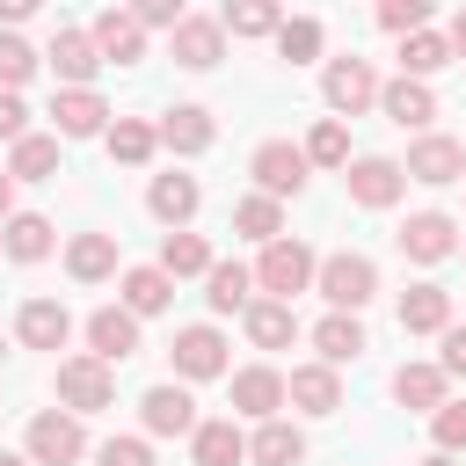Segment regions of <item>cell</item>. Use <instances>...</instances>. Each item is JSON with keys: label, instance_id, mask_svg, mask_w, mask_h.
<instances>
[{"label": "cell", "instance_id": "obj_25", "mask_svg": "<svg viewBox=\"0 0 466 466\" xmlns=\"http://www.w3.org/2000/svg\"><path fill=\"white\" fill-rule=\"evenodd\" d=\"M189 459H197V466H240V459H248V437L233 430V415L197 422V430H189Z\"/></svg>", "mask_w": 466, "mask_h": 466}, {"label": "cell", "instance_id": "obj_24", "mask_svg": "<svg viewBox=\"0 0 466 466\" xmlns=\"http://www.w3.org/2000/svg\"><path fill=\"white\" fill-rule=\"evenodd\" d=\"M313 350H320V364H357V357L371 350V335H364L357 313H328V320L313 328Z\"/></svg>", "mask_w": 466, "mask_h": 466}, {"label": "cell", "instance_id": "obj_20", "mask_svg": "<svg viewBox=\"0 0 466 466\" xmlns=\"http://www.w3.org/2000/svg\"><path fill=\"white\" fill-rule=\"evenodd\" d=\"M400 328L408 335H444L451 328V291L444 284H408L400 291Z\"/></svg>", "mask_w": 466, "mask_h": 466}, {"label": "cell", "instance_id": "obj_44", "mask_svg": "<svg viewBox=\"0 0 466 466\" xmlns=\"http://www.w3.org/2000/svg\"><path fill=\"white\" fill-rule=\"evenodd\" d=\"M95 466H153V444H146V437H109V444L95 451Z\"/></svg>", "mask_w": 466, "mask_h": 466}, {"label": "cell", "instance_id": "obj_21", "mask_svg": "<svg viewBox=\"0 0 466 466\" xmlns=\"http://www.w3.org/2000/svg\"><path fill=\"white\" fill-rule=\"evenodd\" d=\"M15 335H22L29 350H66V335H73V313H66L58 299H29V306L15 313Z\"/></svg>", "mask_w": 466, "mask_h": 466}, {"label": "cell", "instance_id": "obj_46", "mask_svg": "<svg viewBox=\"0 0 466 466\" xmlns=\"http://www.w3.org/2000/svg\"><path fill=\"white\" fill-rule=\"evenodd\" d=\"M131 15H138L146 29H175V22H182V0H131Z\"/></svg>", "mask_w": 466, "mask_h": 466}, {"label": "cell", "instance_id": "obj_51", "mask_svg": "<svg viewBox=\"0 0 466 466\" xmlns=\"http://www.w3.org/2000/svg\"><path fill=\"white\" fill-rule=\"evenodd\" d=\"M0 466H36V459H29V451H22V459H15V451H0Z\"/></svg>", "mask_w": 466, "mask_h": 466}, {"label": "cell", "instance_id": "obj_8", "mask_svg": "<svg viewBox=\"0 0 466 466\" xmlns=\"http://www.w3.org/2000/svg\"><path fill=\"white\" fill-rule=\"evenodd\" d=\"M255 182H262V197H299L306 189V146H291V138H269V146H255Z\"/></svg>", "mask_w": 466, "mask_h": 466}, {"label": "cell", "instance_id": "obj_6", "mask_svg": "<svg viewBox=\"0 0 466 466\" xmlns=\"http://www.w3.org/2000/svg\"><path fill=\"white\" fill-rule=\"evenodd\" d=\"M167 44H175V66L211 73V66L226 58V22H218V15H182V22L167 29Z\"/></svg>", "mask_w": 466, "mask_h": 466}, {"label": "cell", "instance_id": "obj_4", "mask_svg": "<svg viewBox=\"0 0 466 466\" xmlns=\"http://www.w3.org/2000/svg\"><path fill=\"white\" fill-rule=\"evenodd\" d=\"M320 102H328L335 116H357V109L379 102V73H371L357 51H342V58H328V73H320Z\"/></svg>", "mask_w": 466, "mask_h": 466}, {"label": "cell", "instance_id": "obj_3", "mask_svg": "<svg viewBox=\"0 0 466 466\" xmlns=\"http://www.w3.org/2000/svg\"><path fill=\"white\" fill-rule=\"evenodd\" d=\"M58 400H66L73 415H102V408L116 400V364H102V357H66V364H58Z\"/></svg>", "mask_w": 466, "mask_h": 466}, {"label": "cell", "instance_id": "obj_15", "mask_svg": "<svg viewBox=\"0 0 466 466\" xmlns=\"http://www.w3.org/2000/svg\"><path fill=\"white\" fill-rule=\"evenodd\" d=\"M379 109H386L400 131H430V124H437V95H430V80H408V73L379 87Z\"/></svg>", "mask_w": 466, "mask_h": 466}, {"label": "cell", "instance_id": "obj_13", "mask_svg": "<svg viewBox=\"0 0 466 466\" xmlns=\"http://www.w3.org/2000/svg\"><path fill=\"white\" fill-rule=\"evenodd\" d=\"M167 357H175V379H218V371H226V335L197 320V328H182V335H175V350H167Z\"/></svg>", "mask_w": 466, "mask_h": 466}, {"label": "cell", "instance_id": "obj_33", "mask_svg": "<svg viewBox=\"0 0 466 466\" xmlns=\"http://www.w3.org/2000/svg\"><path fill=\"white\" fill-rule=\"evenodd\" d=\"M248 459H255V466H299V459H306V437H299L291 422H277V415H269V422L248 437Z\"/></svg>", "mask_w": 466, "mask_h": 466}, {"label": "cell", "instance_id": "obj_17", "mask_svg": "<svg viewBox=\"0 0 466 466\" xmlns=\"http://www.w3.org/2000/svg\"><path fill=\"white\" fill-rule=\"evenodd\" d=\"M284 400H291L299 415H335V408H342V379H335V364H299V371L284 379Z\"/></svg>", "mask_w": 466, "mask_h": 466}, {"label": "cell", "instance_id": "obj_16", "mask_svg": "<svg viewBox=\"0 0 466 466\" xmlns=\"http://www.w3.org/2000/svg\"><path fill=\"white\" fill-rule=\"evenodd\" d=\"M51 124H58V138H95V131H109V102L95 87H58Z\"/></svg>", "mask_w": 466, "mask_h": 466}, {"label": "cell", "instance_id": "obj_30", "mask_svg": "<svg viewBox=\"0 0 466 466\" xmlns=\"http://www.w3.org/2000/svg\"><path fill=\"white\" fill-rule=\"evenodd\" d=\"M66 269H73L80 284H102V277H116V233H73V248H66Z\"/></svg>", "mask_w": 466, "mask_h": 466}, {"label": "cell", "instance_id": "obj_27", "mask_svg": "<svg viewBox=\"0 0 466 466\" xmlns=\"http://www.w3.org/2000/svg\"><path fill=\"white\" fill-rule=\"evenodd\" d=\"M240 320H248V342H255V350H284V342L299 335V313H291V299H255Z\"/></svg>", "mask_w": 466, "mask_h": 466}, {"label": "cell", "instance_id": "obj_29", "mask_svg": "<svg viewBox=\"0 0 466 466\" xmlns=\"http://www.w3.org/2000/svg\"><path fill=\"white\" fill-rule=\"evenodd\" d=\"M0 255H15V262H44V255H51V218H44V211H15V218L0 226Z\"/></svg>", "mask_w": 466, "mask_h": 466}, {"label": "cell", "instance_id": "obj_36", "mask_svg": "<svg viewBox=\"0 0 466 466\" xmlns=\"http://www.w3.org/2000/svg\"><path fill=\"white\" fill-rule=\"evenodd\" d=\"M160 269H167V277H211V248H204V233H182V226H175V233L160 240Z\"/></svg>", "mask_w": 466, "mask_h": 466}, {"label": "cell", "instance_id": "obj_32", "mask_svg": "<svg viewBox=\"0 0 466 466\" xmlns=\"http://www.w3.org/2000/svg\"><path fill=\"white\" fill-rule=\"evenodd\" d=\"M102 146H109V160H124V167H146V160H153V146H160V124L116 116V124L102 131Z\"/></svg>", "mask_w": 466, "mask_h": 466}, {"label": "cell", "instance_id": "obj_54", "mask_svg": "<svg viewBox=\"0 0 466 466\" xmlns=\"http://www.w3.org/2000/svg\"><path fill=\"white\" fill-rule=\"evenodd\" d=\"M0 357H7V350H0Z\"/></svg>", "mask_w": 466, "mask_h": 466}, {"label": "cell", "instance_id": "obj_18", "mask_svg": "<svg viewBox=\"0 0 466 466\" xmlns=\"http://www.w3.org/2000/svg\"><path fill=\"white\" fill-rule=\"evenodd\" d=\"M44 58H51V73H58L66 87H87V80L102 73V51H95V36H87V29H58Z\"/></svg>", "mask_w": 466, "mask_h": 466}, {"label": "cell", "instance_id": "obj_7", "mask_svg": "<svg viewBox=\"0 0 466 466\" xmlns=\"http://www.w3.org/2000/svg\"><path fill=\"white\" fill-rule=\"evenodd\" d=\"M408 182H430V189L466 182V146H459V138H444V131H422V138L408 146Z\"/></svg>", "mask_w": 466, "mask_h": 466}, {"label": "cell", "instance_id": "obj_52", "mask_svg": "<svg viewBox=\"0 0 466 466\" xmlns=\"http://www.w3.org/2000/svg\"><path fill=\"white\" fill-rule=\"evenodd\" d=\"M422 466H451V451H437V459H422Z\"/></svg>", "mask_w": 466, "mask_h": 466}, {"label": "cell", "instance_id": "obj_49", "mask_svg": "<svg viewBox=\"0 0 466 466\" xmlns=\"http://www.w3.org/2000/svg\"><path fill=\"white\" fill-rule=\"evenodd\" d=\"M22 15H36V0H0V22H22Z\"/></svg>", "mask_w": 466, "mask_h": 466}, {"label": "cell", "instance_id": "obj_35", "mask_svg": "<svg viewBox=\"0 0 466 466\" xmlns=\"http://www.w3.org/2000/svg\"><path fill=\"white\" fill-rule=\"evenodd\" d=\"M7 175H15V182H51V175H58V138H44V131L15 138V153H7Z\"/></svg>", "mask_w": 466, "mask_h": 466}, {"label": "cell", "instance_id": "obj_40", "mask_svg": "<svg viewBox=\"0 0 466 466\" xmlns=\"http://www.w3.org/2000/svg\"><path fill=\"white\" fill-rule=\"evenodd\" d=\"M277 51H284L291 66H306V58H320V22H313V15H299V22H284V29H277Z\"/></svg>", "mask_w": 466, "mask_h": 466}, {"label": "cell", "instance_id": "obj_41", "mask_svg": "<svg viewBox=\"0 0 466 466\" xmlns=\"http://www.w3.org/2000/svg\"><path fill=\"white\" fill-rule=\"evenodd\" d=\"M29 73H36V51H29L15 29H0V87H22Z\"/></svg>", "mask_w": 466, "mask_h": 466}, {"label": "cell", "instance_id": "obj_12", "mask_svg": "<svg viewBox=\"0 0 466 466\" xmlns=\"http://www.w3.org/2000/svg\"><path fill=\"white\" fill-rule=\"evenodd\" d=\"M95 51H102V66H138L146 58V22L131 15V7H109V15H95Z\"/></svg>", "mask_w": 466, "mask_h": 466}, {"label": "cell", "instance_id": "obj_47", "mask_svg": "<svg viewBox=\"0 0 466 466\" xmlns=\"http://www.w3.org/2000/svg\"><path fill=\"white\" fill-rule=\"evenodd\" d=\"M444 371H451V379H466V328H459V320L444 328Z\"/></svg>", "mask_w": 466, "mask_h": 466}, {"label": "cell", "instance_id": "obj_14", "mask_svg": "<svg viewBox=\"0 0 466 466\" xmlns=\"http://www.w3.org/2000/svg\"><path fill=\"white\" fill-rule=\"evenodd\" d=\"M138 422H146V437H189V430H197V400H189L182 386H146Z\"/></svg>", "mask_w": 466, "mask_h": 466}, {"label": "cell", "instance_id": "obj_31", "mask_svg": "<svg viewBox=\"0 0 466 466\" xmlns=\"http://www.w3.org/2000/svg\"><path fill=\"white\" fill-rule=\"evenodd\" d=\"M204 299H211V313H248V306H255V269H240V262H211Z\"/></svg>", "mask_w": 466, "mask_h": 466}, {"label": "cell", "instance_id": "obj_1", "mask_svg": "<svg viewBox=\"0 0 466 466\" xmlns=\"http://www.w3.org/2000/svg\"><path fill=\"white\" fill-rule=\"evenodd\" d=\"M313 284H320V299H328L335 313H364V306L379 299V262L342 248V255H328V262H320V277H313Z\"/></svg>", "mask_w": 466, "mask_h": 466}, {"label": "cell", "instance_id": "obj_34", "mask_svg": "<svg viewBox=\"0 0 466 466\" xmlns=\"http://www.w3.org/2000/svg\"><path fill=\"white\" fill-rule=\"evenodd\" d=\"M444 66H451V36H437V29L400 36V73H408V80H430V73H444Z\"/></svg>", "mask_w": 466, "mask_h": 466}, {"label": "cell", "instance_id": "obj_22", "mask_svg": "<svg viewBox=\"0 0 466 466\" xmlns=\"http://www.w3.org/2000/svg\"><path fill=\"white\" fill-rule=\"evenodd\" d=\"M233 408H240V415H255V422H269V415L284 408V371H269V364L233 371Z\"/></svg>", "mask_w": 466, "mask_h": 466}, {"label": "cell", "instance_id": "obj_50", "mask_svg": "<svg viewBox=\"0 0 466 466\" xmlns=\"http://www.w3.org/2000/svg\"><path fill=\"white\" fill-rule=\"evenodd\" d=\"M444 36H451V51H459V58H466V7H459V15H451V29H444Z\"/></svg>", "mask_w": 466, "mask_h": 466}, {"label": "cell", "instance_id": "obj_2", "mask_svg": "<svg viewBox=\"0 0 466 466\" xmlns=\"http://www.w3.org/2000/svg\"><path fill=\"white\" fill-rule=\"evenodd\" d=\"M313 277H320V262H313V248H306V240H269V248H262V262H255V284H262L269 299H299Z\"/></svg>", "mask_w": 466, "mask_h": 466}, {"label": "cell", "instance_id": "obj_39", "mask_svg": "<svg viewBox=\"0 0 466 466\" xmlns=\"http://www.w3.org/2000/svg\"><path fill=\"white\" fill-rule=\"evenodd\" d=\"M306 160H313V167H350V131H342V116H320V124H313Z\"/></svg>", "mask_w": 466, "mask_h": 466}, {"label": "cell", "instance_id": "obj_45", "mask_svg": "<svg viewBox=\"0 0 466 466\" xmlns=\"http://www.w3.org/2000/svg\"><path fill=\"white\" fill-rule=\"evenodd\" d=\"M0 138L15 146V138H29V109H22V95L15 87H0Z\"/></svg>", "mask_w": 466, "mask_h": 466}, {"label": "cell", "instance_id": "obj_43", "mask_svg": "<svg viewBox=\"0 0 466 466\" xmlns=\"http://www.w3.org/2000/svg\"><path fill=\"white\" fill-rule=\"evenodd\" d=\"M430 437H437V451H466V400H444L430 415Z\"/></svg>", "mask_w": 466, "mask_h": 466}, {"label": "cell", "instance_id": "obj_53", "mask_svg": "<svg viewBox=\"0 0 466 466\" xmlns=\"http://www.w3.org/2000/svg\"><path fill=\"white\" fill-rule=\"evenodd\" d=\"M459 255H466V240H459Z\"/></svg>", "mask_w": 466, "mask_h": 466}, {"label": "cell", "instance_id": "obj_42", "mask_svg": "<svg viewBox=\"0 0 466 466\" xmlns=\"http://www.w3.org/2000/svg\"><path fill=\"white\" fill-rule=\"evenodd\" d=\"M430 7H437V0H379V29H393V36H415V29L430 22Z\"/></svg>", "mask_w": 466, "mask_h": 466}, {"label": "cell", "instance_id": "obj_9", "mask_svg": "<svg viewBox=\"0 0 466 466\" xmlns=\"http://www.w3.org/2000/svg\"><path fill=\"white\" fill-rule=\"evenodd\" d=\"M350 204H364V211H386L400 189H408V167L400 160H386V153H364V160H350Z\"/></svg>", "mask_w": 466, "mask_h": 466}, {"label": "cell", "instance_id": "obj_48", "mask_svg": "<svg viewBox=\"0 0 466 466\" xmlns=\"http://www.w3.org/2000/svg\"><path fill=\"white\" fill-rule=\"evenodd\" d=\"M7 218H15V175L0 167V226H7Z\"/></svg>", "mask_w": 466, "mask_h": 466}, {"label": "cell", "instance_id": "obj_19", "mask_svg": "<svg viewBox=\"0 0 466 466\" xmlns=\"http://www.w3.org/2000/svg\"><path fill=\"white\" fill-rule=\"evenodd\" d=\"M197 204H204L197 175H153V189H146V211H153L160 226H189V218H197Z\"/></svg>", "mask_w": 466, "mask_h": 466}, {"label": "cell", "instance_id": "obj_23", "mask_svg": "<svg viewBox=\"0 0 466 466\" xmlns=\"http://www.w3.org/2000/svg\"><path fill=\"white\" fill-rule=\"evenodd\" d=\"M211 138H218V124H211V109H197V102H175V109L160 116V146H175V153H211Z\"/></svg>", "mask_w": 466, "mask_h": 466}, {"label": "cell", "instance_id": "obj_28", "mask_svg": "<svg viewBox=\"0 0 466 466\" xmlns=\"http://www.w3.org/2000/svg\"><path fill=\"white\" fill-rule=\"evenodd\" d=\"M444 379H451L444 364H400V371H393V400L437 415V408H444Z\"/></svg>", "mask_w": 466, "mask_h": 466}, {"label": "cell", "instance_id": "obj_26", "mask_svg": "<svg viewBox=\"0 0 466 466\" xmlns=\"http://www.w3.org/2000/svg\"><path fill=\"white\" fill-rule=\"evenodd\" d=\"M124 306L146 320V313H167L175 306V277L160 269V262H138V269H124Z\"/></svg>", "mask_w": 466, "mask_h": 466}, {"label": "cell", "instance_id": "obj_5", "mask_svg": "<svg viewBox=\"0 0 466 466\" xmlns=\"http://www.w3.org/2000/svg\"><path fill=\"white\" fill-rule=\"evenodd\" d=\"M80 451H87V430H80L73 408H44V415L29 422V459H36V466H73Z\"/></svg>", "mask_w": 466, "mask_h": 466}, {"label": "cell", "instance_id": "obj_10", "mask_svg": "<svg viewBox=\"0 0 466 466\" xmlns=\"http://www.w3.org/2000/svg\"><path fill=\"white\" fill-rule=\"evenodd\" d=\"M393 240H400L408 262H444V255H459V218L451 211H415Z\"/></svg>", "mask_w": 466, "mask_h": 466}, {"label": "cell", "instance_id": "obj_38", "mask_svg": "<svg viewBox=\"0 0 466 466\" xmlns=\"http://www.w3.org/2000/svg\"><path fill=\"white\" fill-rule=\"evenodd\" d=\"M218 22H226L233 36H277V29H284L277 0H226V7H218Z\"/></svg>", "mask_w": 466, "mask_h": 466}, {"label": "cell", "instance_id": "obj_11", "mask_svg": "<svg viewBox=\"0 0 466 466\" xmlns=\"http://www.w3.org/2000/svg\"><path fill=\"white\" fill-rule=\"evenodd\" d=\"M87 357H102V364L138 357V313L131 306H95L87 313Z\"/></svg>", "mask_w": 466, "mask_h": 466}, {"label": "cell", "instance_id": "obj_37", "mask_svg": "<svg viewBox=\"0 0 466 466\" xmlns=\"http://www.w3.org/2000/svg\"><path fill=\"white\" fill-rule=\"evenodd\" d=\"M233 226L269 248V240H284V204H277V197H240V204H233Z\"/></svg>", "mask_w": 466, "mask_h": 466}]
</instances>
